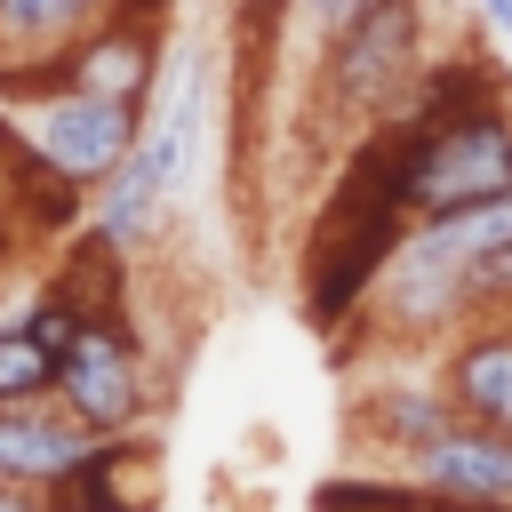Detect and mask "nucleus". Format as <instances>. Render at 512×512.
Wrapping results in <instances>:
<instances>
[{
	"label": "nucleus",
	"mask_w": 512,
	"mask_h": 512,
	"mask_svg": "<svg viewBox=\"0 0 512 512\" xmlns=\"http://www.w3.org/2000/svg\"><path fill=\"white\" fill-rule=\"evenodd\" d=\"M392 128V176L408 216H456L512 192V96L488 88L432 120H384Z\"/></svg>",
	"instance_id": "f257e3e1"
},
{
	"label": "nucleus",
	"mask_w": 512,
	"mask_h": 512,
	"mask_svg": "<svg viewBox=\"0 0 512 512\" xmlns=\"http://www.w3.org/2000/svg\"><path fill=\"white\" fill-rule=\"evenodd\" d=\"M424 24H432L424 0H360L320 40V104L360 128L392 120L408 80L424 72Z\"/></svg>",
	"instance_id": "f03ea898"
},
{
	"label": "nucleus",
	"mask_w": 512,
	"mask_h": 512,
	"mask_svg": "<svg viewBox=\"0 0 512 512\" xmlns=\"http://www.w3.org/2000/svg\"><path fill=\"white\" fill-rule=\"evenodd\" d=\"M368 320L384 344H448L464 320H472V256L440 232V224H408L400 248L384 256L376 272V296H368Z\"/></svg>",
	"instance_id": "7ed1b4c3"
},
{
	"label": "nucleus",
	"mask_w": 512,
	"mask_h": 512,
	"mask_svg": "<svg viewBox=\"0 0 512 512\" xmlns=\"http://www.w3.org/2000/svg\"><path fill=\"white\" fill-rule=\"evenodd\" d=\"M136 120H144L136 104H112V96L72 88V80L64 88H32V96H0V144L64 168L72 184L112 176L128 160V144H136Z\"/></svg>",
	"instance_id": "20e7f679"
},
{
	"label": "nucleus",
	"mask_w": 512,
	"mask_h": 512,
	"mask_svg": "<svg viewBox=\"0 0 512 512\" xmlns=\"http://www.w3.org/2000/svg\"><path fill=\"white\" fill-rule=\"evenodd\" d=\"M56 400L88 424V432H144L152 416V376H144V344L128 336L120 312H88L80 336L56 360Z\"/></svg>",
	"instance_id": "39448f33"
},
{
	"label": "nucleus",
	"mask_w": 512,
	"mask_h": 512,
	"mask_svg": "<svg viewBox=\"0 0 512 512\" xmlns=\"http://www.w3.org/2000/svg\"><path fill=\"white\" fill-rule=\"evenodd\" d=\"M104 8L112 0H0V96L64 88V56Z\"/></svg>",
	"instance_id": "423d86ee"
},
{
	"label": "nucleus",
	"mask_w": 512,
	"mask_h": 512,
	"mask_svg": "<svg viewBox=\"0 0 512 512\" xmlns=\"http://www.w3.org/2000/svg\"><path fill=\"white\" fill-rule=\"evenodd\" d=\"M408 480L424 488V504H512V432L456 416L408 456Z\"/></svg>",
	"instance_id": "0eeeda50"
},
{
	"label": "nucleus",
	"mask_w": 512,
	"mask_h": 512,
	"mask_svg": "<svg viewBox=\"0 0 512 512\" xmlns=\"http://www.w3.org/2000/svg\"><path fill=\"white\" fill-rule=\"evenodd\" d=\"M440 384H448L456 416L512 432V312H472L440 344Z\"/></svg>",
	"instance_id": "6e6552de"
},
{
	"label": "nucleus",
	"mask_w": 512,
	"mask_h": 512,
	"mask_svg": "<svg viewBox=\"0 0 512 512\" xmlns=\"http://www.w3.org/2000/svg\"><path fill=\"white\" fill-rule=\"evenodd\" d=\"M96 448V432L48 392V400H16L0 408V480L32 488V496H56V480Z\"/></svg>",
	"instance_id": "1a4fd4ad"
},
{
	"label": "nucleus",
	"mask_w": 512,
	"mask_h": 512,
	"mask_svg": "<svg viewBox=\"0 0 512 512\" xmlns=\"http://www.w3.org/2000/svg\"><path fill=\"white\" fill-rule=\"evenodd\" d=\"M448 424H456V400H448L440 368H432V376H376V384L352 392V432H360L368 448L400 456V464H408L424 440H440Z\"/></svg>",
	"instance_id": "9d476101"
},
{
	"label": "nucleus",
	"mask_w": 512,
	"mask_h": 512,
	"mask_svg": "<svg viewBox=\"0 0 512 512\" xmlns=\"http://www.w3.org/2000/svg\"><path fill=\"white\" fill-rule=\"evenodd\" d=\"M168 208H176V200L160 192V176H152V168H144L136 152H128V160H120L112 176H96V184H88V224H96L104 240H120L128 256H136L144 240H160Z\"/></svg>",
	"instance_id": "9b49d317"
},
{
	"label": "nucleus",
	"mask_w": 512,
	"mask_h": 512,
	"mask_svg": "<svg viewBox=\"0 0 512 512\" xmlns=\"http://www.w3.org/2000/svg\"><path fill=\"white\" fill-rule=\"evenodd\" d=\"M56 344L32 328V312H16V320H0V408H16V400H48L56 392Z\"/></svg>",
	"instance_id": "f8f14e48"
},
{
	"label": "nucleus",
	"mask_w": 512,
	"mask_h": 512,
	"mask_svg": "<svg viewBox=\"0 0 512 512\" xmlns=\"http://www.w3.org/2000/svg\"><path fill=\"white\" fill-rule=\"evenodd\" d=\"M312 496H320V504H384V496H392V504H424V488L408 480V464H400V472H336V480H320Z\"/></svg>",
	"instance_id": "ddd939ff"
},
{
	"label": "nucleus",
	"mask_w": 512,
	"mask_h": 512,
	"mask_svg": "<svg viewBox=\"0 0 512 512\" xmlns=\"http://www.w3.org/2000/svg\"><path fill=\"white\" fill-rule=\"evenodd\" d=\"M472 312H512V232L472 256Z\"/></svg>",
	"instance_id": "4468645a"
},
{
	"label": "nucleus",
	"mask_w": 512,
	"mask_h": 512,
	"mask_svg": "<svg viewBox=\"0 0 512 512\" xmlns=\"http://www.w3.org/2000/svg\"><path fill=\"white\" fill-rule=\"evenodd\" d=\"M352 8H360V0H288V16H296L304 32H320V40H328V32H336Z\"/></svg>",
	"instance_id": "2eb2a0df"
},
{
	"label": "nucleus",
	"mask_w": 512,
	"mask_h": 512,
	"mask_svg": "<svg viewBox=\"0 0 512 512\" xmlns=\"http://www.w3.org/2000/svg\"><path fill=\"white\" fill-rule=\"evenodd\" d=\"M232 8H240V16H248V24H256V32H272V24H280V16H288V0H232Z\"/></svg>",
	"instance_id": "dca6fc26"
},
{
	"label": "nucleus",
	"mask_w": 512,
	"mask_h": 512,
	"mask_svg": "<svg viewBox=\"0 0 512 512\" xmlns=\"http://www.w3.org/2000/svg\"><path fill=\"white\" fill-rule=\"evenodd\" d=\"M480 24H488V32H504V40H512V0H480Z\"/></svg>",
	"instance_id": "f3484780"
},
{
	"label": "nucleus",
	"mask_w": 512,
	"mask_h": 512,
	"mask_svg": "<svg viewBox=\"0 0 512 512\" xmlns=\"http://www.w3.org/2000/svg\"><path fill=\"white\" fill-rule=\"evenodd\" d=\"M424 8H456V0H424Z\"/></svg>",
	"instance_id": "a211bd4d"
}]
</instances>
